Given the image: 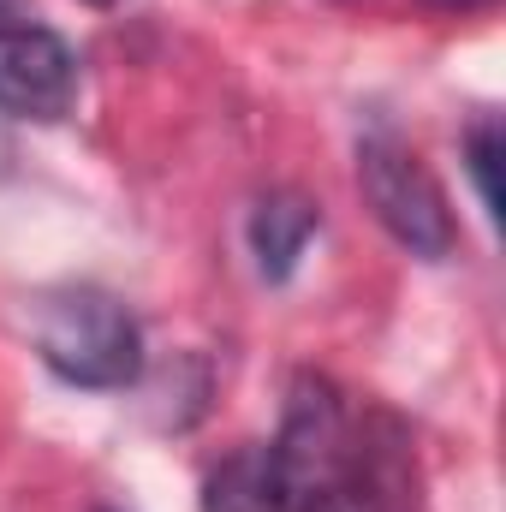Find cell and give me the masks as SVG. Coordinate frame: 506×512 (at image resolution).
<instances>
[{"label": "cell", "instance_id": "cell-4", "mask_svg": "<svg viewBox=\"0 0 506 512\" xmlns=\"http://www.w3.org/2000/svg\"><path fill=\"white\" fill-rule=\"evenodd\" d=\"M316 233H322V209L304 191H268L251 209V251L262 280H286Z\"/></svg>", "mask_w": 506, "mask_h": 512}, {"label": "cell", "instance_id": "cell-3", "mask_svg": "<svg viewBox=\"0 0 506 512\" xmlns=\"http://www.w3.org/2000/svg\"><path fill=\"white\" fill-rule=\"evenodd\" d=\"M78 102V54L48 24H0V114L66 120Z\"/></svg>", "mask_w": 506, "mask_h": 512}, {"label": "cell", "instance_id": "cell-2", "mask_svg": "<svg viewBox=\"0 0 506 512\" xmlns=\"http://www.w3.org/2000/svg\"><path fill=\"white\" fill-rule=\"evenodd\" d=\"M358 191L370 203V215L381 221V233L399 251L423 256V262H447L459 245L453 209L441 179L423 167V155L411 143H399L393 131H370L358 143Z\"/></svg>", "mask_w": 506, "mask_h": 512}, {"label": "cell", "instance_id": "cell-9", "mask_svg": "<svg viewBox=\"0 0 506 512\" xmlns=\"http://www.w3.org/2000/svg\"><path fill=\"white\" fill-rule=\"evenodd\" d=\"M12 6H18V0H0V18H6V12H12Z\"/></svg>", "mask_w": 506, "mask_h": 512}, {"label": "cell", "instance_id": "cell-6", "mask_svg": "<svg viewBox=\"0 0 506 512\" xmlns=\"http://www.w3.org/2000/svg\"><path fill=\"white\" fill-rule=\"evenodd\" d=\"M495 161H501V126H495V120H477L471 137H465V167H471V179H477L483 209H495Z\"/></svg>", "mask_w": 506, "mask_h": 512}, {"label": "cell", "instance_id": "cell-1", "mask_svg": "<svg viewBox=\"0 0 506 512\" xmlns=\"http://www.w3.org/2000/svg\"><path fill=\"white\" fill-rule=\"evenodd\" d=\"M36 346H42V364L72 387L120 393L143 376V328L102 286H72V292L48 298Z\"/></svg>", "mask_w": 506, "mask_h": 512}, {"label": "cell", "instance_id": "cell-8", "mask_svg": "<svg viewBox=\"0 0 506 512\" xmlns=\"http://www.w3.org/2000/svg\"><path fill=\"white\" fill-rule=\"evenodd\" d=\"M84 6H120V0H84Z\"/></svg>", "mask_w": 506, "mask_h": 512}, {"label": "cell", "instance_id": "cell-7", "mask_svg": "<svg viewBox=\"0 0 506 512\" xmlns=\"http://www.w3.org/2000/svg\"><path fill=\"white\" fill-rule=\"evenodd\" d=\"M417 6H429V12H483L495 0H417Z\"/></svg>", "mask_w": 506, "mask_h": 512}, {"label": "cell", "instance_id": "cell-5", "mask_svg": "<svg viewBox=\"0 0 506 512\" xmlns=\"http://www.w3.org/2000/svg\"><path fill=\"white\" fill-rule=\"evenodd\" d=\"M203 512H280V483H274V459L262 441L233 447L209 483H203Z\"/></svg>", "mask_w": 506, "mask_h": 512}]
</instances>
